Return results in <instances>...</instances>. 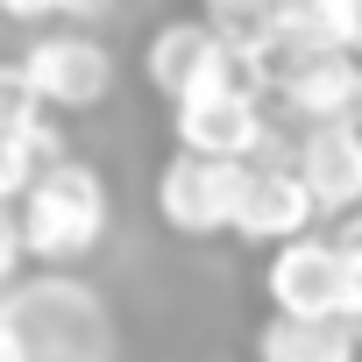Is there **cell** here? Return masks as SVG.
I'll return each mask as SVG.
<instances>
[{"instance_id": "14", "label": "cell", "mask_w": 362, "mask_h": 362, "mask_svg": "<svg viewBox=\"0 0 362 362\" xmlns=\"http://www.w3.org/2000/svg\"><path fill=\"white\" fill-rule=\"evenodd\" d=\"M0 22H22V29L64 22V0H0Z\"/></svg>"}, {"instance_id": "6", "label": "cell", "mask_w": 362, "mask_h": 362, "mask_svg": "<svg viewBox=\"0 0 362 362\" xmlns=\"http://www.w3.org/2000/svg\"><path fill=\"white\" fill-rule=\"evenodd\" d=\"M263 298H270V320H341V249L327 235H298L270 249Z\"/></svg>"}, {"instance_id": "12", "label": "cell", "mask_w": 362, "mask_h": 362, "mask_svg": "<svg viewBox=\"0 0 362 362\" xmlns=\"http://www.w3.org/2000/svg\"><path fill=\"white\" fill-rule=\"evenodd\" d=\"M22 263H29V249H22V221H15V206H0V305L22 291Z\"/></svg>"}, {"instance_id": "16", "label": "cell", "mask_w": 362, "mask_h": 362, "mask_svg": "<svg viewBox=\"0 0 362 362\" xmlns=\"http://www.w3.org/2000/svg\"><path fill=\"white\" fill-rule=\"evenodd\" d=\"M114 8H121V0H64V22H71V29H86V36H93V29H100V22H107V15H114Z\"/></svg>"}, {"instance_id": "18", "label": "cell", "mask_w": 362, "mask_h": 362, "mask_svg": "<svg viewBox=\"0 0 362 362\" xmlns=\"http://www.w3.org/2000/svg\"><path fill=\"white\" fill-rule=\"evenodd\" d=\"M355 57H362V0H355Z\"/></svg>"}, {"instance_id": "3", "label": "cell", "mask_w": 362, "mask_h": 362, "mask_svg": "<svg viewBox=\"0 0 362 362\" xmlns=\"http://www.w3.org/2000/svg\"><path fill=\"white\" fill-rule=\"evenodd\" d=\"M242 185H249V163H214V156L177 149L156 170V221L185 242H221V235H235Z\"/></svg>"}, {"instance_id": "2", "label": "cell", "mask_w": 362, "mask_h": 362, "mask_svg": "<svg viewBox=\"0 0 362 362\" xmlns=\"http://www.w3.org/2000/svg\"><path fill=\"white\" fill-rule=\"evenodd\" d=\"M142 78L170 100V107H192V100H214V93H256L235 43L206 22V15H177V22H156L149 50H142Z\"/></svg>"}, {"instance_id": "9", "label": "cell", "mask_w": 362, "mask_h": 362, "mask_svg": "<svg viewBox=\"0 0 362 362\" xmlns=\"http://www.w3.org/2000/svg\"><path fill=\"white\" fill-rule=\"evenodd\" d=\"M313 221H320V206L305 199L291 163H249V185H242V206H235V242L284 249V242L313 235Z\"/></svg>"}, {"instance_id": "8", "label": "cell", "mask_w": 362, "mask_h": 362, "mask_svg": "<svg viewBox=\"0 0 362 362\" xmlns=\"http://www.w3.org/2000/svg\"><path fill=\"white\" fill-rule=\"evenodd\" d=\"M277 100H284V114H291L298 128H341V121H362V57L320 50V57H305V64L284 71Z\"/></svg>"}, {"instance_id": "10", "label": "cell", "mask_w": 362, "mask_h": 362, "mask_svg": "<svg viewBox=\"0 0 362 362\" xmlns=\"http://www.w3.org/2000/svg\"><path fill=\"white\" fill-rule=\"evenodd\" d=\"M256 362H362V348L341 320H263Z\"/></svg>"}, {"instance_id": "4", "label": "cell", "mask_w": 362, "mask_h": 362, "mask_svg": "<svg viewBox=\"0 0 362 362\" xmlns=\"http://www.w3.org/2000/svg\"><path fill=\"white\" fill-rule=\"evenodd\" d=\"M22 78H29V93L43 100V114H93V107H107V93H114V50L100 43V36H86V29H57V36H36L22 57Z\"/></svg>"}, {"instance_id": "13", "label": "cell", "mask_w": 362, "mask_h": 362, "mask_svg": "<svg viewBox=\"0 0 362 362\" xmlns=\"http://www.w3.org/2000/svg\"><path fill=\"white\" fill-rule=\"evenodd\" d=\"M341 327L362 348V256H341Z\"/></svg>"}, {"instance_id": "1", "label": "cell", "mask_w": 362, "mask_h": 362, "mask_svg": "<svg viewBox=\"0 0 362 362\" xmlns=\"http://www.w3.org/2000/svg\"><path fill=\"white\" fill-rule=\"evenodd\" d=\"M15 221H22V249L29 263L43 270H71L86 263L107 228H114V192H107V177L86 163V156H57L36 170V185L15 199Z\"/></svg>"}, {"instance_id": "5", "label": "cell", "mask_w": 362, "mask_h": 362, "mask_svg": "<svg viewBox=\"0 0 362 362\" xmlns=\"http://www.w3.org/2000/svg\"><path fill=\"white\" fill-rule=\"evenodd\" d=\"M170 135L185 156H214V163H256L277 142L263 93H214V100H192V107H170Z\"/></svg>"}, {"instance_id": "17", "label": "cell", "mask_w": 362, "mask_h": 362, "mask_svg": "<svg viewBox=\"0 0 362 362\" xmlns=\"http://www.w3.org/2000/svg\"><path fill=\"white\" fill-rule=\"evenodd\" d=\"M327 242H334L341 256H362V214H348V221H341V228H334Z\"/></svg>"}, {"instance_id": "11", "label": "cell", "mask_w": 362, "mask_h": 362, "mask_svg": "<svg viewBox=\"0 0 362 362\" xmlns=\"http://www.w3.org/2000/svg\"><path fill=\"white\" fill-rule=\"evenodd\" d=\"M36 121H57V114H43V100L29 93L22 64L8 57V64H0V135H29Z\"/></svg>"}, {"instance_id": "7", "label": "cell", "mask_w": 362, "mask_h": 362, "mask_svg": "<svg viewBox=\"0 0 362 362\" xmlns=\"http://www.w3.org/2000/svg\"><path fill=\"white\" fill-rule=\"evenodd\" d=\"M291 170L320 214L348 221L362 214V121H341V128H305L298 149H291Z\"/></svg>"}, {"instance_id": "15", "label": "cell", "mask_w": 362, "mask_h": 362, "mask_svg": "<svg viewBox=\"0 0 362 362\" xmlns=\"http://www.w3.org/2000/svg\"><path fill=\"white\" fill-rule=\"evenodd\" d=\"M0 362H36V348H29V334L8 305H0Z\"/></svg>"}]
</instances>
